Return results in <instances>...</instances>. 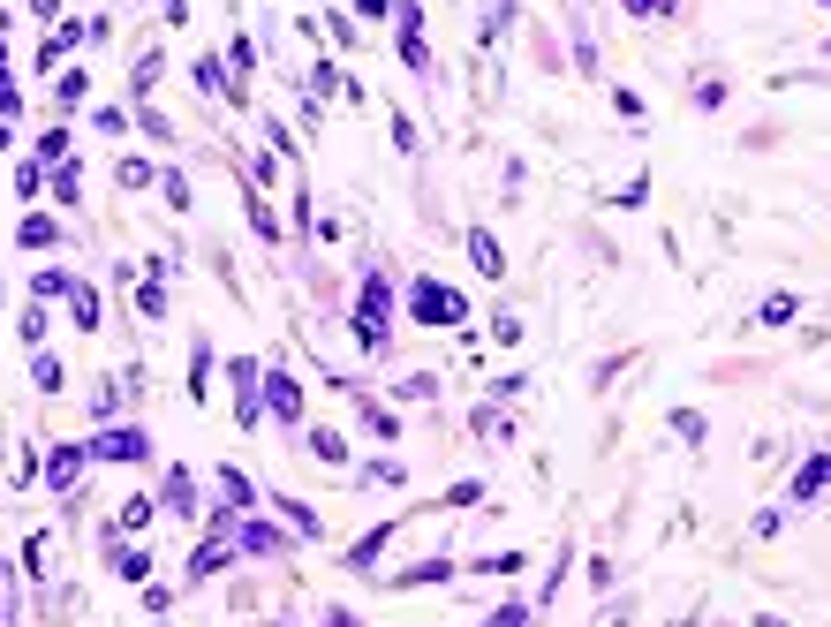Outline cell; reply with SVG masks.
I'll use <instances>...</instances> for the list:
<instances>
[{
	"instance_id": "6da1fadb",
	"label": "cell",
	"mask_w": 831,
	"mask_h": 627,
	"mask_svg": "<svg viewBox=\"0 0 831 627\" xmlns=\"http://www.w3.org/2000/svg\"><path fill=\"white\" fill-rule=\"evenodd\" d=\"M386 333H393V280L386 272H363V288H356V348L363 356H386Z\"/></svg>"
},
{
	"instance_id": "7a4b0ae2",
	"label": "cell",
	"mask_w": 831,
	"mask_h": 627,
	"mask_svg": "<svg viewBox=\"0 0 831 627\" xmlns=\"http://www.w3.org/2000/svg\"><path fill=\"white\" fill-rule=\"evenodd\" d=\"M408 318H416V325H461V318H469V303H461L446 280H416V288H408Z\"/></svg>"
},
{
	"instance_id": "3957f363",
	"label": "cell",
	"mask_w": 831,
	"mask_h": 627,
	"mask_svg": "<svg viewBox=\"0 0 831 627\" xmlns=\"http://www.w3.org/2000/svg\"><path fill=\"white\" fill-rule=\"evenodd\" d=\"M393 23H401V61L416 68V76H424V68H431V46H424V8H416V0H393Z\"/></svg>"
},
{
	"instance_id": "277c9868",
	"label": "cell",
	"mask_w": 831,
	"mask_h": 627,
	"mask_svg": "<svg viewBox=\"0 0 831 627\" xmlns=\"http://www.w3.org/2000/svg\"><path fill=\"white\" fill-rule=\"evenodd\" d=\"M265 408L280 424H303V386H295L288 371H265Z\"/></svg>"
},
{
	"instance_id": "5b68a950",
	"label": "cell",
	"mask_w": 831,
	"mask_h": 627,
	"mask_svg": "<svg viewBox=\"0 0 831 627\" xmlns=\"http://www.w3.org/2000/svg\"><path fill=\"white\" fill-rule=\"evenodd\" d=\"M144 454H152L144 431H106V439H91V461H144Z\"/></svg>"
},
{
	"instance_id": "8992f818",
	"label": "cell",
	"mask_w": 831,
	"mask_h": 627,
	"mask_svg": "<svg viewBox=\"0 0 831 627\" xmlns=\"http://www.w3.org/2000/svg\"><path fill=\"white\" fill-rule=\"evenodd\" d=\"M84 461H91V446H53V454H46V484H53V492H68V484L84 476Z\"/></svg>"
},
{
	"instance_id": "52a82bcc",
	"label": "cell",
	"mask_w": 831,
	"mask_h": 627,
	"mask_svg": "<svg viewBox=\"0 0 831 627\" xmlns=\"http://www.w3.org/2000/svg\"><path fill=\"white\" fill-rule=\"evenodd\" d=\"M469 265L484 272V280H499V272H507V250H499V242L484 235V227H469Z\"/></svg>"
},
{
	"instance_id": "ba28073f",
	"label": "cell",
	"mask_w": 831,
	"mask_h": 627,
	"mask_svg": "<svg viewBox=\"0 0 831 627\" xmlns=\"http://www.w3.org/2000/svg\"><path fill=\"white\" fill-rule=\"evenodd\" d=\"M824 492H831V454H809L794 476V499H824Z\"/></svg>"
},
{
	"instance_id": "9c48e42d",
	"label": "cell",
	"mask_w": 831,
	"mask_h": 627,
	"mask_svg": "<svg viewBox=\"0 0 831 627\" xmlns=\"http://www.w3.org/2000/svg\"><path fill=\"white\" fill-rule=\"evenodd\" d=\"M16 242H23V250H53V242H61V227H53V212H23Z\"/></svg>"
},
{
	"instance_id": "30bf717a",
	"label": "cell",
	"mask_w": 831,
	"mask_h": 627,
	"mask_svg": "<svg viewBox=\"0 0 831 627\" xmlns=\"http://www.w3.org/2000/svg\"><path fill=\"white\" fill-rule=\"evenodd\" d=\"M446 575H454V560H424V567H401L386 590H431V582H446Z\"/></svg>"
},
{
	"instance_id": "8fae6325",
	"label": "cell",
	"mask_w": 831,
	"mask_h": 627,
	"mask_svg": "<svg viewBox=\"0 0 831 627\" xmlns=\"http://www.w3.org/2000/svg\"><path fill=\"white\" fill-rule=\"evenodd\" d=\"M393 529H401V522H378L371 537H363V544H348V552H340V560H348V567H371L378 552H386V544H393Z\"/></svg>"
},
{
	"instance_id": "7c38bea8",
	"label": "cell",
	"mask_w": 831,
	"mask_h": 627,
	"mask_svg": "<svg viewBox=\"0 0 831 627\" xmlns=\"http://www.w3.org/2000/svg\"><path fill=\"white\" fill-rule=\"evenodd\" d=\"M159 499H167L174 514H197V484H189V469H174L167 484H159Z\"/></svg>"
},
{
	"instance_id": "4fadbf2b",
	"label": "cell",
	"mask_w": 831,
	"mask_h": 627,
	"mask_svg": "<svg viewBox=\"0 0 831 627\" xmlns=\"http://www.w3.org/2000/svg\"><path fill=\"white\" fill-rule=\"evenodd\" d=\"M68 288H76V272H61V265L31 272V295H38V303H53V295H68Z\"/></svg>"
},
{
	"instance_id": "5bb4252c",
	"label": "cell",
	"mask_w": 831,
	"mask_h": 627,
	"mask_svg": "<svg viewBox=\"0 0 831 627\" xmlns=\"http://www.w3.org/2000/svg\"><path fill=\"white\" fill-rule=\"evenodd\" d=\"M310 454H318V461H333V469H340V461H348V439H340V431H310Z\"/></svg>"
},
{
	"instance_id": "9a60e30c",
	"label": "cell",
	"mask_w": 831,
	"mask_h": 627,
	"mask_svg": "<svg viewBox=\"0 0 831 627\" xmlns=\"http://www.w3.org/2000/svg\"><path fill=\"white\" fill-rule=\"evenodd\" d=\"M68 46H76V23H61V31H46V46H38V68H53V61H61Z\"/></svg>"
},
{
	"instance_id": "2e32d148",
	"label": "cell",
	"mask_w": 831,
	"mask_h": 627,
	"mask_svg": "<svg viewBox=\"0 0 831 627\" xmlns=\"http://www.w3.org/2000/svg\"><path fill=\"white\" fill-rule=\"evenodd\" d=\"M31 378H38V386H46V393H61V386H68L61 356H31Z\"/></svg>"
},
{
	"instance_id": "e0dca14e",
	"label": "cell",
	"mask_w": 831,
	"mask_h": 627,
	"mask_svg": "<svg viewBox=\"0 0 831 627\" xmlns=\"http://www.w3.org/2000/svg\"><path fill=\"white\" fill-rule=\"evenodd\" d=\"M68 310H76V325H99V295H91L84 280H76V288H68Z\"/></svg>"
},
{
	"instance_id": "ac0fdd59",
	"label": "cell",
	"mask_w": 831,
	"mask_h": 627,
	"mask_svg": "<svg viewBox=\"0 0 831 627\" xmlns=\"http://www.w3.org/2000/svg\"><path fill=\"white\" fill-rule=\"evenodd\" d=\"M280 514H288V522H295V537H325V529H318V514H310L303 499H280Z\"/></svg>"
},
{
	"instance_id": "d6986e66",
	"label": "cell",
	"mask_w": 831,
	"mask_h": 627,
	"mask_svg": "<svg viewBox=\"0 0 831 627\" xmlns=\"http://www.w3.org/2000/svg\"><path fill=\"white\" fill-rule=\"evenodd\" d=\"M250 227H257V235H265V242H280V220H272V204L257 197V189H250Z\"/></svg>"
},
{
	"instance_id": "ffe728a7",
	"label": "cell",
	"mask_w": 831,
	"mask_h": 627,
	"mask_svg": "<svg viewBox=\"0 0 831 627\" xmlns=\"http://www.w3.org/2000/svg\"><path fill=\"white\" fill-rule=\"evenodd\" d=\"M220 492L235 499V507H250V499H257V492H250V476H242V469H220Z\"/></svg>"
},
{
	"instance_id": "44dd1931",
	"label": "cell",
	"mask_w": 831,
	"mask_h": 627,
	"mask_svg": "<svg viewBox=\"0 0 831 627\" xmlns=\"http://www.w3.org/2000/svg\"><path fill=\"white\" fill-rule=\"evenodd\" d=\"M23 567H31V575H46V567H53V537H46V529L31 537V552H23Z\"/></svg>"
},
{
	"instance_id": "7402d4cb",
	"label": "cell",
	"mask_w": 831,
	"mask_h": 627,
	"mask_svg": "<svg viewBox=\"0 0 831 627\" xmlns=\"http://www.w3.org/2000/svg\"><path fill=\"white\" fill-rule=\"evenodd\" d=\"M794 310H801L794 295H764V310H756V318H764V325H786V318H794Z\"/></svg>"
},
{
	"instance_id": "603a6c76",
	"label": "cell",
	"mask_w": 831,
	"mask_h": 627,
	"mask_svg": "<svg viewBox=\"0 0 831 627\" xmlns=\"http://www.w3.org/2000/svg\"><path fill=\"white\" fill-rule=\"evenodd\" d=\"M159 189H167V204H174V212H189V182H182V167H167V174H159Z\"/></svg>"
},
{
	"instance_id": "cb8c5ba5",
	"label": "cell",
	"mask_w": 831,
	"mask_h": 627,
	"mask_svg": "<svg viewBox=\"0 0 831 627\" xmlns=\"http://www.w3.org/2000/svg\"><path fill=\"white\" fill-rule=\"evenodd\" d=\"M673 431H680L688 446H703V416H696V408H673Z\"/></svg>"
},
{
	"instance_id": "d4e9b609",
	"label": "cell",
	"mask_w": 831,
	"mask_h": 627,
	"mask_svg": "<svg viewBox=\"0 0 831 627\" xmlns=\"http://www.w3.org/2000/svg\"><path fill=\"white\" fill-rule=\"evenodd\" d=\"M38 182H46V159H23V167H16V189H23V197H38Z\"/></svg>"
},
{
	"instance_id": "484cf974",
	"label": "cell",
	"mask_w": 831,
	"mask_h": 627,
	"mask_svg": "<svg viewBox=\"0 0 831 627\" xmlns=\"http://www.w3.org/2000/svg\"><path fill=\"white\" fill-rule=\"evenodd\" d=\"M242 544H250V552H272V544H280V529H265V522H242Z\"/></svg>"
},
{
	"instance_id": "4316f807",
	"label": "cell",
	"mask_w": 831,
	"mask_h": 627,
	"mask_svg": "<svg viewBox=\"0 0 831 627\" xmlns=\"http://www.w3.org/2000/svg\"><path fill=\"white\" fill-rule=\"evenodd\" d=\"M484 627H529V605H522V597H514V605H499V612H492V620H484Z\"/></svg>"
},
{
	"instance_id": "83f0119b",
	"label": "cell",
	"mask_w": 831,
	"mask_h": 627,
	"mask_svg": "<svg viewBox=\"0 0 831 627\" xmlns=\"http://www.w3.org/2000/svg\"><path fill=\"white\" fill-rule=\"evenodd\" d=\"M476 499H484V484H476V476H461L454 492H446V507H476Z\"/></svg>"
},
{
	"instance_id": "f1b7e54d",
	"label": "cell",
	"mask_w": 831,
	"mask_h": 627,
	"mask_svg": "<svg viewBox=\"0 0 831 627\" xmlns=\"http://www.w3.org/2000/svg\"><path fill=\"white\" fill-rule=\"evenodd\" d=\"M144 522H152V499H129V507H121V529H129V537H136V529H144Z\"/></svg>"
},
{
	"instance_id": "f546056e",
	"label": "cell",
	"mask_w": 831,
	"mask_h": 627,
	"mask_svg": "<svg viewBox=\"0 0 831 627\" xmlns=\"http://www.w3.org/2000/svg\"><path fill=\"white\" fill-rule=\"evenodd\" d=\"M204 378H212V348L197 340V363H189V393H204Z\"/></svg>"
},
{
	"instance_id": "4dcf8cb0",
	"label": "cell",
	"mask_w": 831,
	"mask_h": 627,
	"mask_svg": "<svg viewBox=\"0 0 831 627\" xmlns=\"http://www.w3.org/2000/svg\"><path fill=\"white\" fill-rule=\"evenodd\" d=\"M363 476H371V484H408V469H401V461H371Z\"/></svg>"
},
{
	"instance_id": "1f68e13d",
	"label": "cell",
	"mask_w": 831,
	"mask_h": 627,
	"mask_svg": "<svg viewBox=\"0 0 831 627\" xmlns=\"http://www.w3.org/2000/svg\"><path fill=\"white\" fill-rule=\"evenodd\" d=\"M628 16H673V0H628Z\"/></svg>"
},
{
	"instance_id": "d6a6232c",
	"label": "cell",
	"mask_w": 831,
	"mask_h": 627,
	"mask_svg": "<svg viewBox=\"0 0 831 627\" xmlns=\"http://www.w3.org/2000/svg\"><path fill=\"white\" fill-rule=\"evenodd\" d=\"M325 627H356V612H340V605H333V612H325Z\"/></svg>"
},
{
	"instance_id": "836d02e7",
	"label": "cell",
	"mask_w": 831,
	"mask_h": 627,
	"mask_svg": "<svg viewBox=\"0 0 831 627\" xmlns=\"http://www.w3.org/2000/svg\"><path fill=\"white\" fill-rule=\"evenodd\" d=\"M0 84H8V46H0Z\"/></svg>"
},
{
	"instance_id": "e575fe53",
	"label": "cell",
	"mask_w": 831,
	"mask_h": 627,
	"mask_svg": "<svg viewBox=\"0 0 831 627\" xmlns=\"http://www.w3.org/2000/svg\"><path fill=\"white\" fill-rule=\"evenodd\" d=\"M0 590H8V560H0Z\"/></svg>"
},
{
	"instance_id": "d590c367",
	"label": "cell",
	"mask_w": 831,
	"mask_h": 627,
	"mask_svg": "<svg viewBox=\"0 0 831 627\" xmlns=\"http://www.w3.org/2000/svg\"><path fill=\"white\" fill-rule=\"evenodd\" d=\"M756 627H786V620H756Z\"/></svg>"
},
{
	"instance_id": "8d00e7d4",
	"label": "cell",
	"mask_w": 831,
	"mask_h": 627,
	"mask_svg": "<svg viewBox=\"0 0 831 627\" xmlns=\"http://www.w3.org/2000/svg\"><path fill=\"white\" fill-rule=\"evenodd\" d=\"M816 8H831V0H816Z\"/></svg>"
},
{
	"instance_id": "74e56055",
	"label": "cell",
	"mask_w": 831,
	"mask_h": 627,
	"mask_svg": "<svg viewBox=\"0 0 831 627\" xmlns=\"http://www.w3.org/2000/svg\"><path fill=\"white\" fill-rule=\"evenodd\" d=\"M824 53H831V38H824Z\"/></svg>"
}]
</instances>
